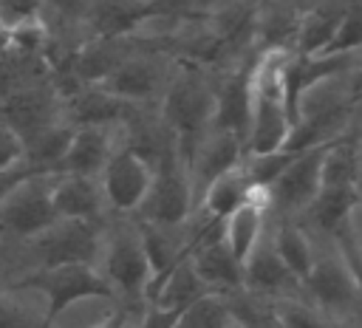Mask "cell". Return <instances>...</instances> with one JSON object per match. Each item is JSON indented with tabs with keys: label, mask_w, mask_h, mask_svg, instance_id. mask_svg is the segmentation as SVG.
<instances>
[{
	"label": "cell",
	"mask_w": 362,
	"mask_h": 328,
	"mask_svg": "<svg viewBox=\"0 0 362 328\" xmlns=\"http://www.w3.org/2000/svg\"><path fill=\"white\" fill-rule=\"evenodd\" d=\"M178 59L164 51L161 42L136 37L133 48L124 54V59L99 82L110 96L122 99L133 107H156Z\"/></svg>",
	"instance_id": "5"
},
{
	"label": "cell",
	"mask_w": 362,
	"mask_h": 328,
	"mask_svg": "<svg viewBox=\"0 0 362 328\" xmlns=\"http://www.w3.org/2000/svg\"><path fill=\"white\" fill-rule=\"evenodd\" d=\"M122 141V127H74L68 150L59 161L57 172H76V175H93L99 178L102 167L107 164L110 153Z\"/></svg>",
	"instance_id": "17"
},
{
	"label": "cell",
	"mask_w": 362,
	"mask_h": 328,
	"mask_svg": "<svg viewBox=\"0 0 362 328\" xmlns=\"http://www.w3.org/2000/svg\"><path fill=\"white\" fill-rule=\"evenodd\" d=\"M0 328H48L45 300L34 288L0 283Z\"/></svg>",
	"instance_id": "23"
},
{
	"label": "cell",
	"mask_w": 362,
	"mask_h": 328,
	"mask_svg": "<svg viewBox=\"0 0 362 328\" xmlns=\"http://www.w3.org/2000/svg\"><path fill=\"white\" fill-rule=\"evenodd\" d=\"M266 229H269V240L277 257L286 263V269L297 280H303L314 263V252H317L314 235L297 218H274V215H269Z\"/></svg>",
	"instance_id": "18"
},
{
	"label": "cell",
	"mask_w": 362,
	"mask_h": 328,
	"mask_svg": "<svg viewBox=\"0 0 362 328\" xmlns=\"http://www.w3.org/2000/svg\"><path fill=\"white\" fill-rule=\"evenodd\" d=\"M8 283L34 288L45 300V320H48V325L65 308H71V305H76L82 300L110 297L102 274L96 271V266H88V263H68V266L34 269V271H25V274H20V277H14Z\"/></svg>",
	"instance_id": "8"
},
{
	"label": "cell",
	"mask_w": 362,
	"mask_h": 328,
	"mask_svg": "<svg viewBox=\"0 0 362 328\" xmlns=\"http://www.w3.org/2000/svg\"><path fill=\"white\" fill-rule=\"evenodd\" d=\"M51 206H54L57 218H76V221H93V223L107 221L102 187H99V178H93V175L54 172Z\"/></svg>",
	"instance_id": "14"
},
{
	"label": "cell",
	"mask_w": 362,
	"mask_h": 328,
	"mask_svg": "<svg viewBox=\"0 0 362 328\" xmlns=\"http://www.w3.org/2000/svg\"><path fill=\"white\" fill-rule=\"evenodd\" d=\"M192 209H195V192L189 184L187 161L175 144L170 153H164L153 164L150 189L133 218L141 223L161 226V229H178L187 223Z\"/></svg>",
	"instance_id": "6"
},
{
	"label": "cell",
	"mask_w": 362,
	"mask_h": 328,
	"mask_svg": "<svg viewBox=\"0 0 362 328\" xmlns=\"http://www.w3.org/2000/svg\"><path fill=\"white\" fill-rule=\"evenodd\" d=\"M150 181H153V164L122 139L99 172V187L107 215L133 218L150 189Z\"/></svg>",
	"instance_id": "9"
},
{
	"label": "cell",
	"mask_w": 362,
	"mask_h": 328,
	"mask_svg": "<svg viewBox=\"0 0 362 328\" xmlns=\"http://www.w3.org/2000/svg\"><path fill=\"white\" fill-rule=\"evenodd\" d=\"M96 271L102 274L110 300L124 311H141L147 305L150 263L141 243V229L136 218L107 215L102 232V249L96 257Z\"/></svg>",
	"instance_id": "2"
},
{
	"label": "cell",
	"mask_w": 362,
	"mask_h": 328,
	"mask_svg": "<svg viewBox=\"0 0 362 328\" xmlns=\"http://www.w3.org/2000/svg\"><path fill=\"white\" fill-rule=\"evenodd\" d=\"M51 184L54 172H28L0 201V254L31 240L57 221Z\"/></svg>",
	"instance_id": "7"
},
{
	"label": "cell",
	"mask_w": 362,
	"mask_h": 328,
	"mask_svg": "<svg viewBox=\"0 0 362 328\" xmlns=\"http://www.w3.org/2000/svg\"><path fill=\"white\" fill-rule=\"evenodd\" d=\"M246 156L243 139L238 133L229 130H218V127H206L189 147L187 153V172H189V184L195 198L201 195V189L215 181L218 175H223L226 170L238 167Z\"/></svg>",
	"instance_id": "11"
},
{
	"label": "cell",
	"mask_w": 362,
	"mask_h": 328,
	"mask_svg": "<svg viewBox=\"0 0 362 328\" xmlns=\"http://www.w3.org/2000/svg\"><path fill=\"white\" fill-rule=\"evenodd\" d=\"M325 147L300 150L283 172L266 187L269 195V215L274 218H300L314 195L320 192V158Z\"/></svg>",
	"instance_id": "10"
},
{
	"label": "cell",
	"mask_w": 362,
	"mask_h": 328,
	"mask_svg": "<svg viewBox=\"0 0 362 328\" xmlns=\"http://www.w3.org/2000/svg\"><path fill=\"white\" fill-rule=\"evenodd\" d=\"M212 107H215V71L178 62L156 105V113L161 124L175 136L184 161L192 141L209 127Z\"/></svg>",
	"instance_id": "3"
},
{
	"label": "cell",
	"mask_w": 362,
	"mask_h": 328,
	"mask_svg": "<svg viewBox=\"0 0 362 328\" xmlns=\"http://www.w3.org/2000/svg\"><path fill=\"white\" fill-rule=\"evenodd\" d=\"M243 291L257 300H266V303L300 297V280L277 257V252L269 240V229H263L257 246L252 249V254L243 263Z\"/></svg>",
	"instance_id": "13"
},
{
	"label": "cell",
	"mask_w": 362,
	"mask_h": 328,
	"mask_svg": "<svg viewBox=\"0 0 362 328\" xmlns=\"http://www.w3.org/2000/svg\"><path fill=\"white\" fill-rule=\"evenodd\" d=\"M359 133L325 144L320 158V187H359Z\"/></svg>",
	"instance_id": "22"
},
{
	"label": "cell",
	"mask_w": 362,
	"mask_h": 328,
	"mask_svg": "<svg viewBox=\"0 0 362 328\" xmlns=\"http://www.w3.org/2000/svg\"><path fill=\"white\" fill-rule=\"evenodd\" d=\"M31 17H42V0H0V25L11 28Z\"/></svg>",
	"instance_id": "26"
},
{
	"label": "cell",
	"mask_w": 362,
	"mask_h": 328,
	"mask_svg": "<svg viewBox=\"0 0 362 328\" xmlns=\"http://www.w3.org/2000/svg\"><path fill=\"white\" fill-rule=\"evenodd\" d=\"M201 294H206L204 283L198 280V274L192 271V263H189V252L167 271V277L150 291L147 297V305H156V308H164V311H173L178 314L181 308H187L192 300H198Z\"/></svg>",
	"instance_id": "21"
},
{
	"label": "cell",
	"mask_w": 362,
	"mask_h": 328,
	"mask_svg": "<svg viewBox=\"0 0 362 328\" xmlns=\"http://www.w3.org/2000/svg\"><path fill=\"white\" fill-rule=\"evenodd\" d=\"M291 51L266 48L249 62V122L243 133L246 156L274 153L286 144L291 130L286 99V62Z\"/></svg>",
	"instance_id": "1"
},
{
	"label": "cell",
	"mask_w": 362,
	"mask_h": 328,
	"mask_svg": "<svg viewBox=\"0 0 362 328\" xmlns=\"http://www.w3.org/2000/svg\"><path fill=\"white\" fill-rule=\"evenodd\" d=\"M25 167L23 161V139L14 127H8L6 122H0V172L3 170H17Z\"/></svg>",
	"instance_id": "25"
},
{
	"label": "cell",
	"mask_w": 362,
	"mask_h": 328,
	"mask_svg": "<svg viewBox=\"0 0 362 328\" xmlns=\"http://www.w3.org/2000/svg\"><path fill=\"white\" fill-rule=\"evenodd\" d=\"M133 3H141V6H150L153 0H133Z\"/></svg>",
	"instance_id": "29"
},
{
	"label": "cell",
	"mask_w": 362,
	"mask_h": 328,
	"mask_svg": "<svg viewBox=\"0 0 362 328\" xmlns=\"http://www.w3.org/2000/svg\"><path fill=\"white\" fill-rule=\"evenodd\" d=\"M223 328H246V325H243V322H240V320H235V317H232V320H229V322H226V325H223Z\"/></svg>",
	"instance_id": "28"
},
{
	"label": "cell",
	"mask_w": 362,
	"mask_h": 328,
	"mask_svg": "<svg viewBox=\"0 0 362 328\" xmlns=\"http://www.w3.org/2000/svg\"><path fill=\"white\" fill-rule=\"evenodd\" d=\"M54 119H62V96L51 85V79L23 85L0 102V122L14 127L20 139H28Z\"/></svg>",
	"instance_id": "12"
},
{
	"label": "cell",
	"mask_w": 362,
	"mask_h": 328,
	"mask_svg": "<svg viewBox=\"0 0 362 328\" xmlns=\"http://www.w3.org/2000/svg\"><path fill=\"white\" fill-rule=\"evenodd\" d=\"M28 172H34V170H28V167H17V170H3L0 172V201L11 192V187L23 178V175H28Z\"/></svg>",
	"instance_id": "27"
},
{
	"label": "cell",
	"mask_w": 362,
	"mask_h": 328,
	"mask_svg": "<svg viewBox=\"0 0 362 328\" xmlns=\"http://www.w3.org/2000/svg\"><path fill=\"white\" fill-rule=\"evenodd\" d=\"M252 189H255V184L246 178L243 167L238 164V167L226 170L223 175H218L215 181H209L201 189V195L195 198L192 212H198L201 218H206L212 223H221L232 209H238L243 201H249Z\"/></svg>",
	"instance_id": "19"
},
{
	"label": "cell",
	"mask_w": 362,
	"mask_h": 328,
	"mask_svg": "<svg viewBox=\"0 0 362 328\" xmlns=\"http://www.w3.org/2000/svg\"><path fill=\"white\" fill-rule=\"evenodd\" d=\"M269 223V195L266 187H255L249 201H243L238 209H232L221 221V240L229 249V254L243 266L252 249L257 246L263 229Z\"/></svg>",
	"instance_id": "15"
},
{
	"label": "cell",
	"mask_w": 362,
	"mask_h": 328,
	"mask_svg": "<svg viewBox=\"0 0 362 328\" xmlns=\"http://www.w3.org/2000/svg\"><path fill=\"white\" fill-rule=\"evenodd\" d=\"M317 252L308 274L300 280V297L339 325L359 322V269H354L331 238L314 235Z\"/></svg>",
	"instance_id": "4"
},
{
	"label": "cell",
	"mask_w": 362,
	"mask_h": 328,
	"mask_svg": "<svg viewBox=\"0 0 362 328\" xmlns=\"http://www.w3.org/2000/svg\"><path fill=\"white\" fill-rule=\"evenodd\" d=\"M359 45H362V17H359V3H354V6L345 11V17L339 20V25H337L331 42L325 45V51H320V54L359 51Z\"/></svg>",
	"instance_id": "24"
},
{
	"label": "cell",
	"mask_w": 362,
	"mask_h": 328,
	"mask_svg": "<svg viewBox=\"0 0 362 328\" xmlns=\"http://www.w3.org/2000/svg\"><path fill=\"white\" fill-rule=\"evenodd\" d=\"M74 127L65 119H54L51 124L40 127L28 139H23V161L34 172H57L59 161L68 150Z\"/></svg>",
	"instance_id": "20"
},
{
	"label": "cell",
	"mask_w": 362,
	"mask_h": 328,
	"mask_svg": "<svg viewBox=\"0 0 362 328\" xmlns=\"http://www.w3.org/2000/svg\"><path fill=\"white\" fill-rule=\"evenodd\" d=\"M130 113L133 105H124L99 85H82L74 93L62 96V119L71 127H122Z\"/></svg>",
	"instance_id": "16"
}]
</instances>
